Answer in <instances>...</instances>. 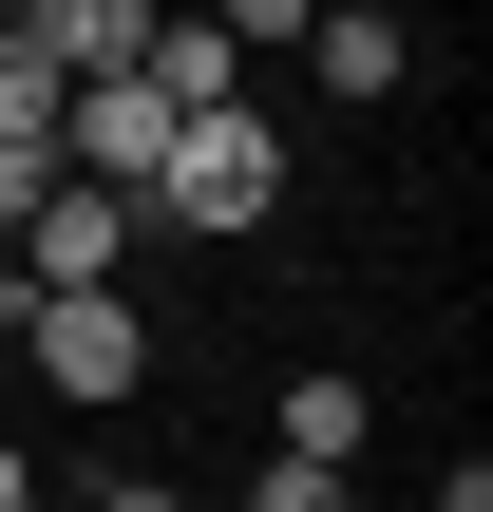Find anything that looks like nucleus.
Instances as JSON below:
<instances>
[{"mask_svg":"<svg viewBox=\"0 0 493 512\" xmlns=\"http://www.w3.org/2000/svg\"><path fill=\"white\" fill-rule=\"evenodd\" d=\"M285 209V133L228 95V114H190L171 133V171H152V228H266Z\"/></svg>","mask_w":493,"mask_h":512,"instance_id":"f257e3e1","label":"nucleus"},{"mask_svg":"<svg viewBox=\"0 0 493 512\" xmlns=\"http://www.w3.org/2000/svg\"><path fill=\"white\" fill-rule=\"evenodd\" d=\"M19 361H38L57 399H133V380H152V323H133V285H95V304H19Z\"/></svg>","mask_w":493,"mask_h":512,"instance_id":"f03ea898","label":"nucleus"},{"mask_svg":"<svg viewBox=\"0 0 493 512\" xmlns=\"http://www.w3.org/2000/svg\"><path fill=\"white\" fill-rule=\"evenodd\" d=\"M0 38H19L57 95H95V76H133V57H152V0H19Z\"/></svg>","mask_w":493,"mask_h":512,"instance_id":"7ed1b4c3","label":"nucleus"},{"mask_svg":"<svg viewBox=\"0 0 493 512\" xmlns=\"http://www.w3.org/2000/svg\"><path fill=\"white\" fill-rule=\"evenodd\" d=\"M133 95H152V114H228V95H247V19H152Z\"/></svg>","mask_w":493,"mask_h":512,"instance_id":"20e7f679","label":"nucleus"},{"mask_svg":"<svg viewBox=\"0 0 493 512\" xmlns=\"http://www.w3.org/2000/svg\"><path fill=\"white\" fill-rule=\"evenodd\" d=\"M361 437H380V418H361V380H342V361H304V380H285V475H361Z\"/></svg>","mask_w":493,"mask_h":512,"instance_id":"39448f33","label":"nucleus"},{"mask_svg":"<svg viewBox=\"0 0 493 512\" xmlns=\"http://www.w3.org/2000/svg\"><path fill=\"white\" fill-rule=\"evenodd\" d=\"M304 57H323V95H399V76H418V38H399L380 0H342V19H304Z\"/></svg>","mask_w":493,"mask_h":512,"instance_id":"423d86ee","label":"nucleus"},{"mask_svg":"<svg viewBox=\"0 0 493 512\" xmlns=\"http://www.w3.org/2000/svg\"><path fill=\"white\" fill-rule=\"evenodd\" d=\"M0 171H57V76L0 38Z\"/></svg>","mask_w":493,"mask_h":512,"instance_id":"0eeeda50","label":"nucleus"},{"mask_svg":"<svg viewBox=\"0 0 493 512\" xmlns=\"http://www.w3.org/2000/svg\"><path fill=\"white\" fill-rule=\"evenodd\" d=\"M247 512H361V475H285V456H266V494Z\"/></svg>","mask_w":493,"mask_h":512,"instance_id":"6e6552de","label":"nucleus"},{"mask_svg":"<svg viewBox=\"0 0 493 512\" xmlns=\"http://www.w3.org/2000/svg\"><path fill=\"white\" fill-rule=\"evenodd\" d=\"M95 512H190V494H171V475H114V494H95Z\"/></svg>","mask_w":493,"mask_h":512,"instance_id":"1a4fd4ad","label":"nucleus"},{"mask_svg":"<svg viewBox=\"0 0 493 512\" xmlns=\"http://www.w3.org/2000/svg\"><path fill=\"white\" fill-rule=\"evenodd\" d=\"M0 512H38V475H19V437H0Z\"/></svg>","mask_w":493,"mask_h":512,"instance_id":"9d476101","label":"nucleus"},{"mask_svg":"<svg viewBox=\"0 0 493 512\" xmlns=\"http://www.w3.org/2000/svg\"><path fill=\"white\" fill-rule=\"evenodd\" d=\"M0 361H19V285H0Z\"/></svg>","mask_w":493,"mask_h":512,"instance_id":"9b49d317","label":"nucleus"}]
</instances>
